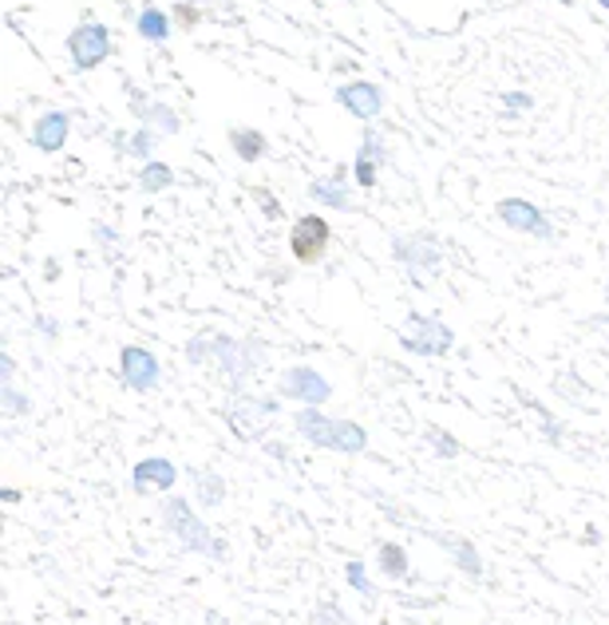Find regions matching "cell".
Segmentation results:
<instances>
[{
	"label": "cell",
	"instance_id": "1",
	"mask_svg": "<svg viewBox=\"0 0 609 625\" xmlns=\"http://www.w3.org/2000/svg\"><path fill=\"white\" fill-rule=\"evenodd\" d=\"M159 522H162V531L179 542L187 554H202V559H210V562L230 559L225 539H218V534L210 531L207 519H198V511L190 507V499H182V495H167V499H162Z\"/></svg>",
	"mask_w": 609,
	"mask_h": 625
},
{
	"label": "cell",
	"instance_id": "2",
	"mask_svg": "<svg viewBox=\"0 0 609 625\" xmlns=\"http://www.w3.org/2000/svg\"><path fill=\"white\" fill-rule=\"evenodd\" d=\"M293 432H297L305 444L321 447V452H337V455L368 452L365 427H360L357 420L328 416L325 407H297V412H293Z\"/></svg>",
	"mask_w": 609,
	"mask_h": 625
},
{
	"label": "cell",
	"instance_id": "3",
	"mask_svg": "<svg viewBox=\"0 0 609 625\" xmlns=\"http://www.w3.org/2000/svg\"><path fill=\"white\" fill-rule=\"evenodd\" d=\"M392 257H396V266H403V274L412 277V285H431L448 274V254H443L440 237L431 234V230L396 234Z\"/></svg>",
	"mask_w": 609,
	"mask_h": 625
},
{
	"label": "cell",
	"instance_id": "4",
	"mask_svg": "<svg viewBox=\"0 0 609 625\" xmlns=\"http://www.w3.org/2000/svg\"><path fill=\"white\" fill-rule=\"evenodd\" d=\"M214 364L222 369V377L230 380V389L245 392V380L258 377L265 364V341H258V337L214 332Z\"/></svg>",
	"mask_w": 609,
	"mask_h": 625
},
{
	"label": "cell",
	"instance_id": "5",
	"mask_svg": "<svg viewBox=\"0 0 609 625\" xmlns=\"http://www.w3.org/2000/svg\"><path fill=\"white\" fill-rule=\"evenodd\" d=\"M400 345L403 352H412V357H423V360L448 357V352L455 349V329L443 321L440 312H408L400 325Z\"/></svg>",
	"mask_w": 609,
	"mask_h": 625
},
{
	"label": "cell",
	"instance_id": "6",
	"mask_svg": "<svg viewBox=\"0 0 609 625\" xmlns=\"http://www.w3.org/2000/svg\"><path fill=\"white\" fill-rule=\"evenodd\" d=\"M282 407V396H253V392H234V400L225 404V424L238 439H265L270 424Z\"/></svg>",
	"mask_w": 609,
	"mask_h": 625
},
{
	"label": "cell",
	"instance_id": "7",
	"mask_svg": "<svg viewBox=\"0 0 609 625\" xmlns=\"http://www.w3.org/2000/svg\"><path fill=\"white\" fill-rule=\"evenodd\" d=\"M64 47L75 72H95V67H104L115 52L112 29H107L104 20H80V24L67 32Z\"/></svg>",
	"mask_w": 609,
	"mask_h": 625
},
{
	"label": "cell",
	"instance_id": "8",
	"mask_svg": "<svg viewBox=\"0 0 609 625\" xmlns=\"http://www.w3.org/2000/svg\"><path fill=\"white\" fill-rule=\"evenodd\" d=\"M333 246V226L325 214H301L290 226V254L297 266H321Z\"/></svg>",
	"mask_w": 609,
	"mask_h": 625
},
{
	"label": "cell",
	"instance_id": "9",
	"mask_svg": "<svg viewBox=\"0 0 609 625\" xmlns=\"http://www.w3.org/2000/svg\"><path fill=\"white\" fill-rule=\"evenodd\" d=\"M277 396L293 400L301 407H325L333 400V384L321 377L313 364H290V369L277 377Z\"/></svg>",
	"mask_w": 609,
	"mask_h": 625
},
{
	"label": "cell",
	"instance_id": "10",
	"mask_svg": "<svg viewBox=\"0 0 609 625\" xmlns=\"http://www.w3.org/2000/svg\"><path fill=\"white\" fill-rule=\"evenodd\" d=\"M498 222H503L506 230H515V234H526V237H538V242H554V222L546 219V210H538L535 202L526 199H503L495 206Z\"/></svg>",
	"mask_w": 609,
	"mask_h": 625
},
{
	"label": "cell",
	"instance_id": "11",
	"mask_svg": "<svg viewBox=\"0 0 609 625\" xmlns=\"http://www.w3.org/2000/svg\"><path fill=\"white\" fill-rule=\"evenodd\" d=\"M333 99H337L353 119H360V124L380 119V115H385V104H388L385 87L372 84V80H348V84H340L337 92H333Z\"/></svg>",
	"mask_w": 609,
	"mask_h": 625
},
{
	"label": "cell",
	"instance_id": "12",
	"mask_svg": "<svg viewBox=\"0 0 609 625\" xmlns=\"http://www.w3.org/2000/svg\"><path fill=\"white\" fill-rule=\"evenodd\" d=\"M119 377L132 392H155L162 384L159 357L143 345H123L119 349Z\"/></svg>",
	"mask_w": 609,
	"mask_h": 625
},
{
	"label": "cell",
	"instance_id": "13",
	"mask_svg": "<svg viewBox=\"0 0 609 625\" xmlns=\"http://www.w3.org/2000/svg\"><path fill=\"white\" fill-rule=\"evenodd\" d=\"M353 162H337L333 167V174H325V179H313L309 187H305V194H309L313 202H321V206L328 210H345V214H353L357 206V199H353Z\"/></svg>",
	"mask_w": 609,
	"mask_h": 625
},
{
	"label": "cell",
	"instance_id": "14",
	"mask_svg": "<svg viewBox=\"0 0 609 625\" xmlns=\"http://www.w3.org/2000/svg\"><path fill=\"white\" fill-rule=\"evenodd\" d=\"M127 99H132V115H135V119H139L143 127H155L162 139H175V135L182 131L179 112H175L170 104H162V99H150V95H143L135 84H127Z\"/></svg>",
	"mask_w": 609,
	"mask_h": 625
},
{
	"label": "cell",
	"instance_id": "15",
	"mask_svg": "<svg viewBox=\"0 0 609 625\" xmlns=\"http://www.w3.org/2000/svg\"><path fill=\"white\" fill-rule=\"evenodd\" d=\"M72 139V115L64 107H48L32 119V147L40 155H60Z\"/></svg>",
	"mask_w": 609,
	"mask_h": 625
},
{
	"label": "cell",
	"instance_id": "16",
	"mask_svg": "<svg viewBox=\"0 0 609 625\" xmlns=\"http://www.w3.org/2000/svg\"><path fill=\"white\" fill-rule=\"evenodd\" d=\"M175 484H179V467L170 464L167 455H147V459H139V464L132 467V487L139 495H150V491L167 495Z\"/></svg>",
	"mask_w": 609,
	"mask_h": 625
},
{
	"label": "cell",
	"instance_id": "17",
	"mask_svg": "<svg viewBox=\"0 0 609 625\" xmlns=\"http://www.w3.org/2000/svg\"><path fill=\"white\" fill-rule=\"evenodd\" d=\"M428 539H435L443 550H448L451 562L460 566L463 579H471V582L483 579V554H479L471 539H463V534H440V531H428Z\"/></svg>",
	"mask_w": 609,
	"mask_h": 625
},
{
	"label": "cell",
	"instance_id": "18",
	"mask_svg": "<svg viewBox=\"0 0 609 625\" xmlns=\"http://www.w3.org/2000/svg\"><path fill=\"white\" fill-rule=\"evenodd\" d=\"M225 142H230V151H234L238 162H245V167H253V162H262L265 155H270V139H265V131H258V127H230Z\"/></svg>",
	"mask_w": 609,
	"mask_h": 625
},
{
	"label": "cell",
	"instance_id": "19",
	"mask_svg": "<svg viewBox=\"0 0 609 625\" xmlns=\"http://www.w3.org/2000/svg\"><path fill=\"white\" fill-rule=\"evenodd\" d=\"M135 32H139V40H147V44H167L170 32H175V17H170V9L147 4V9L135 12Z\"/></svg>",
	"mask_w": 609,
	"mask_h": 625
},
{
	"label": "cell",
	"instance_id": "20",
	"mask_svg": "<svg viewBox=\"0 0 609 625\" xmlns=\"http://www.w3.org/2000/svg\"><path fill=\"white\" fill-rule=\"evenodd\" d=\"M159 142H162V135L155 131V127H135L132 135H115V151L119 155H127V159H139V162H150L155 159V151H159Z\"/></svg>",
	"mask_w": 609,
	"mask_h": 625
},
{
	"label": "cell",
	"instance_id": "21",
	"mask_svg": "<svg viewBox=\"0 0 609 625\" xmlns=\"http://www.w3.org/2000/svg\"><path fill=\"white\" fill-rule=\"evenodd\" d=\"M190 484H195L198 507L214 511V507H222L225 502V479L214 472V467H195V472H190Z\"/></svg>",
	"mask_w": 609,
	"mask_h": 625
},
{
	"label": "cell",
	"instance_id": "22",
	"mask_svg": "<svg viewBox=\"0 0 609 625\" xmlns=\"http://www.w3.org/2000/svg\"><path fill=\"white\" fill-rule=\"evenodd\" d=\"M175 187V167L162 159H150L139 167V190L143 194H162V190Z\"/></svg>",
	"mask_w": 609,
	"mask_h": 625
},
{
	"label": "cell",
	"instance_id": "23",
	"mask_svg": "<svg viewBox=\"0 0 609 625\" xmlns=\"http://www.w3.org/2000/svg\"><path fill=\"white\" fill-rule=\"evenodd\" d=\"M408 570H412V562H408V550L400 547V542H380V574L392 582L408 579Z\"/></svg>",
	"mask_w": 609,
	"mask_h": 625
},
{
	"label": "cell",
	"instance_id": "24",
	"mask_svg": "<svg viewBox=\"0 0 609 625\" xmlns=\"http://www.w3.org/2000/svg\"><path fill=\"white\" fill-rule=\"evenodd\" d=\"M0 412H4L9 420L29 416V412H32V400L24 396V392H20L17 384H0Z\"/></svg>",
	"mask_w": 609,
	"mask_h": 625
},
{
	"label": "cell",
	"instance_id": "25",
	"mask_svg": "<svg viewBox=\"0 0 609 625\" xmlns=\"http://www.w3.org/2000/svg\"><path fill=\"white\" fill-rule=\"evenodd\" d=\"M423 439H428V447L435 455H440V459H460V439L451 436V432H443V427H428V432H423Z\"/></svg>",
	"mask_w": 609,
	"mask_h": 625
},
{
	"label": "cell",
	"instance_id": "26",
	"mask_svg": "<svg viewBox=\"0 0 609 625\" xmlns=\"http://www.w3.org/2000/svg\"><path fill=\"white\" fill-rule=\"evenodd\" d=\"M92 234H95V242H99V250H104L107 262H119V254H123V237H119V230L107 226V222H95Z\"/></svg>",
	"mask_w": 609,
	"mask_h": 625
},
{
	"label": "cell",
	"instance_id": "27",
	"mask_svg": "<svg viewBox=\"0 0 609 625\" xmlns=\"http://www.w3.org/2000/svg\"><path fill=\"white\" fill-rule=\"evenodd\" d=\"M170 17H175V29L182 32H195L202 20H207V9H198V4H190V0H179L175 9H170Z\"/></svg>",
	"mask_w": 609,
	"mask_h": 625
},
{
	"label": "cell",
	"instance_id": "28",
	"mask_svg": "<svg viewBox=\"0 0 609 625\" xmlns=\"http://www.w3.org/2000/svg\"><path fill=\"white\" fill-rule=\"evenodd\" d=\"M187 360L190 364H210V360H214V332H198V337H190Z\"/></svg>",
	"mask_w": 609,
	"mask_h": 625
},
{
	"label": "cell",
	"instance_id": "29",
	"mask_svg": "<svg viewBox=\"0 0 609 625\" xmlns=\"http://www.w3.org/2000/svg\"><path fill=\"white\" fill-rule=\"evenodd\" d=\"M345 582L357 590L360 597H372L376 594V586L368 582V570H365V562H360V559H348L345 562Z\"/></svg>",
	"mask_w": 609,
	"mask_h": 625
},
{
	"label": "cell",
	"instance_id": "30",
	"mask_svg": "<svg viewBox=\"0 0 609 625\" xmlns=\"http://www.w3.org/2000/svg\"><path fill=\"white\" fill-rule=\"evenodd\" d=\"M309 625H348V614L337 602H317V606L309 610Z\"/></svg>",
	"mask_w": 609,
	"mask_h": 625
},
{
	"label": "cell",
	"instance_id": "31",
	"mask_svg": "<svg viewBox=\"0 0 609 625\" xmlns=\"http://www.w3.org/2000/svg\"><path fill=\"white\" fill-rule=\"evenodd\" d=\"M535 107V95L531 92H506L503 95V119H518V115H526Z\"/></svg>",
	"mask_w": 609,
	"mask_h": 625
},
{
	"label": "cell",
	"instance_id": "32",
	"mask_svg": "<svg viewBox=\"0 0 609 625\" xmlns=\"http://www.w3.org/2000/svg\"><path fill=\"white\" fill-rule=\"evenodd\" d=\"M32 325H36V332H40V337H48V341H56L60 329H64V325H60L56 317H48V312H36V317H32Z\"/></svg>",
	"mask_w": 609,
	"mask_h": 625
},
{
	"label": "cell",
	"instance_id": "33",
	"mask_svg": "<svg viewBox=\"0 0 609 625\" xmlns=\"http://www.w3.org/2000/svg\"><path fill=\"white\" fill-rule=\"evenodd\" d=\"M12 377H17V360L12 352H0V384H12Z\"/></svg>",
	"mask_w": 609,
	"mask_h": 625
},
{
	"label": "cell",
	"instance_id": "34",
	"mask_svg": "<svg viewBox=\"0 0 609 625\" xmlns=\"http://www.w3.org/2000/svg\"><path fill=\"white\" fill-rule=\"evenodd\" d=\"M190 4H198V9L207 12H234V0H190Z\"/></svg>",
	"mask_w": 609,
	"mask_h": 625
},
{
	"label": "cell",
	"instance_id": "35",
	"mask_svg": "<svg viewBox=\"0 0 609 625\" xmlns=\"http://www.w3.org/2000/svg\"><path fill=\"white\" fill-rule=\"evenodd\" d=\"M598 9H601V12H609V0H598Z\"/></svg>",
	"mask_w": 609,
	"mask_h": 625
}]
</instances>
